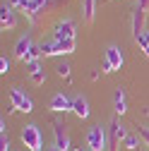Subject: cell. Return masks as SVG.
Here are the masks:
<instances>
[{
	"label": "cell",
	"mask_w": 149,
	"mask_h": 151,
	"mask_svg": "<svg viewBox=\"0 0 149 151\" xmlns=\"http://www.w3.org/2000/svg\"><path fill=\"white\" fill-rule=\"evenodd\" d=\"M31 48H34V41H31V36H29V34H24L22 39L17 41V46H14V58H17V60H22V63H27V58H29Z\"/></svg>",
	"instance_id": "52a82bcc"
},
{
	"label": "cell",
	"mask_w": 149,
	"mask_h": 151,
	"mask_svg": "<svg viewBox=\"0 0 149 151\" xmlns=\"http://www.w3.org/2000/svg\"><path fill=\"white\" fill-rule=\"evenodd\" d=\"M137 7L147 14V12H149V0H137Z\"/></svg>",
	"instance_id": "d4e9b609"
},
{
	"label": "cell",
	"mask_w": 149,
	"mask_h": 151,
	"mask_svg": "<svg viewBox=\"0 0 149 151\" xmlns=\"http://www.w3.org/2000/svg\"><path fill=\"white\" fill-rule=\"evenodd\" d=\"M137 134L144 139V144L149 146V127H137Z\"/></svg>",
	"instance_id": "44dd1931"
},
{
	"label": "cell",
	"mask_w": 149,
	"mask_h": 151,
	"mask_svg": "<svg viewBox=\"0 0 149 151\" xmlns=\"http://www.w3.org/2000/svg\"><path fill=\"white\" fill-rule=\"evenodd\" d=\"M74 39H65V41H46L41 43V53L43 58H51V55H70L74 53Z\"/></svg>",
	"instance_id": "6da1fadb"
},
{
	"label": "cell",
	"mask_w": 149,
	"mask_h": 151,
	"mask_svg": "<svg viewBox=\"0 0 149 151\" xmlns=\"http://www.w3.org/2000/svg\"><path fill=\"white\" fill-rule=\"evenodd\" d=\"M113 110L118 113V115H123V113H127V96H125V91L118 86L116 93H113Z\"/></svg>",
	"instance_id": "4fadbf2b"
},
{
	"label": "cell",
	"mask_w": 149,
	"mask_h": 151,
	"mask_svg": "<svg viewBox=\"0 0 149 151\" xmlns=\"http://www.w3.org/2000/svg\"><path fill=\"white\" fill-rule=\"evenodd\" d=\"M27 67H29V74H34L36 70H41V63L39 60H31V63H27Z\"/></svg>",
	"instance_id": "603a6c76"
},
{
	"label": "cell",
	"mask_w": 149,
	"mask_h": 151,
	"mask_svg": "<svg viewBox=\"0 0 149 151\" xmlns=\"http://www.w3.org/2000/svg\"><path fill=\"white\" fill-rule=\"evenodd\" d=\"M70 65L67 63H60L58 67H55V72H58V77H63V79H67V82H72V74H70Z\"/></svg>",
	"instance_id": "e0dca14e"
},
{
	"label": "cell",
	"mask_w": 149,
	"mask_h": 151,
	"mask_svg": "<svg viewBox=\"0 0 149 151\" xmlns=\"http://www.w3.org/2000/svg\"><path fill=\"white\" fill-rule=\"evenodd\" d=\"M101 67H103V72H113V70H111V65L106 63V58H103V63H101Z\"/></svg>",
	"instance_id": "484cf974"
},
{
	"label": "cell",
	"mask_w": 149,
	"mask_h": 151,
	"mask_svg": "<svg viewBox=\"0 0 149 151\" xmlns=\"http://www.w3.org/2000/svg\"><path fill=\"white\" fill-rule=\"evenodd\" d=\"M0 27H3V31H12L17 27V17H14L12 5L3 3V7H0Z\"/></svg>",
	"instance_id": "ba28073f"
},
{
	"label": "cell",
	"mask_w": 149,
	"mask_h": 151,
	"mask_svg": "<svg viewBox=\"0 0 149 151\" xmlns=\"http://www.w3.org/2000/svg\"><path fill=\"white\" fill-rule=\"evenodd\" d=\"M22 144L29 149V151H41L43 149V134L36 125H24L22 129Z\"/></svg>",
	"instance_id": "7a4b0ae2"
},
{
	"label": "cell",
	"mask_w": 149,
	"mask_h": 151,
	"mask_svg": "<svg viewBox=\"0 0 149 151\" xmlns=\"http://www.w3.org/2000/svg\"><path fill=\"white\" fill-rule=\"evenodd\" d=\"M87 146H89V151H106L108 137H106V132L101 129V125H94L87 132Z\"/></svg>",
	"instance_id": "3957f363"
},
{
	"label": "cell",
	"mask_w": 149,
	"mask_h": 151,
	"mask_svg": "<svg viewBox=\"0 0 149 151\" xmlns=\"http://www.w3.org/2000/svg\"><path fill=\"white\" fill-rule=\"evenodd\" d=\"M127 137V132H125V127L118 122V120H113L108 125V151H118V146H120V142Z\"/></svg>",
	"instance_id": "5b68a950"
},
{
	"label": "cell",
	"mask_w": 149,
	"mask_h": 151,
	"mask_svg": "<svg viewBox=\"0 0 149 151\" xmlns=\"http://www.w3.org/2000/svg\"><path fill=\"white\" fill-rule=\"evenodd\" d=\"M10 5H12V7H17V10H22V12H24V7H27V0H10Z\"/></svg>",
	"instance_id": "cb8c5ba5"
},
{
	"label": "cell",
	"mask_w": 149,
	"mask_h": 151,
	"mask_svg": "<svg viewBox=\"0 0 149 151\" xmlns=\"http://www.w3.org/2000/svg\"><path fill=\"white\" fill-rule=\"evenodd\" d=\"M0 151H10V139H7V134H0Z\"/></svg>",
	"instance_id": "7402d4cb"
},
{
	"label": "cell",
	"mask_w": 149,
	"mask_h": 151,
	"mask_svg": "<svg viewBox=\"0 0 149 151\" xmlns=\"http://www.w3.org/2000/svg\"><path fill=\"white\" fill-rule=\"evenodd\" d=\"M144 19H147V14L140 7H135V14H132V34H135V39L144 31Z\"/></svg>",
	"instance_id": "5bb4252c"
},
{
	"label": "cell",
	"mask_w": 149,
	"mask_h": 151,
	"mask_svg": "<svg viewBox=\"0 0 149 151\" xmlns=\"http://www.w3.org/2000/svg\"><path fill=\"white\" fill-rule=\"evenodd\" d=\"M51 110L53 113H67V110H72V99L65 96V93H55V96L51 99Z\"/></svg>",
	"instance_id": "30bf717a"
},
{
	"label": "cell",
	"mask_w": 149,
	"mask_h": 151,
	"mask_svg": "<svg viewBox=\"0 0 149 151\" xmlns=\"http://www.w3.org/2000/svg\"><path fill=\"white\" fill-rule=\"evenodd\" d=\"M72 113H74V115H77L80 120H87L89 118V101L84 99V96H74L72 99Z\"/></svg>",
	"instance_id": "7c38bea8"
},
{
	"label": "cell",
	"mask_w": 149,
	"mask_h": 151,
	"mask_svg": "<svg viewBox=\"0 0 149 151\" xmlns=\"http://www.w3.org/2000/svg\"><path fill=\"white\" fill-rule=\"evenodd\" d=\"M10 103H12V110H20V113H31L34 110V101L22 89H12L10 91Z\"/></svg>",
	"instance_id": "277c9868"
},
{
	"label": "cell",
	"mask_w": 149,
	"mask_h": 151,
	"mask_svg": "<svg viewBox=\"0 0 149 151\" xmlns=\"http://www.w3.org/2000/svg\"><path fill=\"white\" fill-rule=\"evenodd\" d=\"M77 34V24L72 19H63L55 24V34H53V41H65V39H74Z\"/></svg>",
	"instance_id": "8992f818"
},
{
	"label": "cell",
	"mask_w": 149,
	"mask_h": 151,
	"mask_svg": "<svg viewBox=\"0 0 149 151\" xmlns=\"http://www.w3.org/2000/svg\"><path fill=\"white\" fill-rule=\"evenodd\" d=\"M48 151H60V149H55V146H53V149H48Z\"/></svg>",
	"instance_id": "4316f807"
},
{
	"label": "cell",
	"mask_w": 149,
	"mask_h": 151,
	"mask_svg": "<svg viewBox=\"0 0 149 151\" xmlns=\"http://www.w3.org/2000/svg\"><path fill=\"white\" fill-rule=\"evenodd\" d=\"M53 134H55V149H60V151H67L70 149V137H67L63 122H58V120L53 122Z\"/></svg>",
	"instance_id": "9c48e42d"
},
{
	"label": "cell",
	"mask_w": 149,
	"mask_h": 151,
	"mask_svg": "<svg viewBox=\"0 0 149 151\" xmlns=\"http://www.w3.org/2000/svg\"><path fill=\"white\" fill-rule=\"evenodd\" d=\"M87 151H89V149H87Z\"/></svg>",
	"instance_id": "83f0119b"
},
{
	"label": "cell",
	"mask_w": 149,
	"mask_h": 151,
	"mask_svg": "<svg viewBox=\"0 0 149 151\" xmlns=\"http://www.w3.org/2000/svg\"><path fill=\"white\" fill-rule=\"evenodd\" d=\"M106 63L111 65L113 72H118V70L123 67V53H120L118 46H108V48H106Z\"/></svg>",
	"instance_id": "8fae6325"
},
{
	"label": "cell",
	"mask_w": 149,
	"mask_h": 151,
	"mask_svg": "<svg viewBox=\"0 0 149 151\" xmlns=\"http://www.w3.org/2000/svg\"><path fill=\"white\" fill-rule=\"evenodd\" d=\"M135 43L140 46V50L147 55V58H149V31H142L140 36H137V39H135Z\"/></svg>",
	"instance_id": "2e32d148"
},
{
	"label": "cell",
	"mask_w": 149,
	"mask_h": 151,
	"mask_svg": "<svg viewBox=\"0 0 149 151\" xmlns=\"http://www.w3.org/2000/svg\"><path fill=\"white\" fill-rule=\"evenodd\" d=\"M123 146H125L127 151H135V149H137V137H135V134H127V137L123 139Z\"/></svg>",
	"instance_id": "ac0fdd59"
},
{
	"label": "cell",
	"mask_w": 149,
	"mask_h": 151,
	"mask_svg": "<svg viewBox=\"0 0 149 151\" xmlns=\"http://www.w3.org/2000/svg\"><path fill=\"white\" fill-rule=\"evenodd\" d=\"M82 10H84V22H91L96 12V0H82Z\"/></svg>",
	"instance_id": "9a60e30c"
},
{
	"label": "cell",
	"mask_w": 149,
	"mask_h": 151,
	"mask_svg": "<svg viewBox=\"0 0 149 151\" xmlns=\"http://www.w3.org/2000/svg\"><path fill=\"white\" fill-rule=\"evenodd\" d=\"M29 77H31L34 84H43V82H46V72H43V70H36L34 74H29Z\"/></svg>",
	"instance_id": "d6986e66"
},
{
	"label": "cell",
	"mask_w": 149,
	"mask_h": 151,
	"mask_svg": "<svg viewBox=\"0 0 149 151\" xmlns=\"http://www.w3.org/2000/svg\"><path fill=\"white\" fill-rule=\"evenodd\" d=\"M7 72H10V60L3 55V58H0V74H7Z\"/></svg>",
	"instance_id": "ffe728a7"
}]
</instances>
